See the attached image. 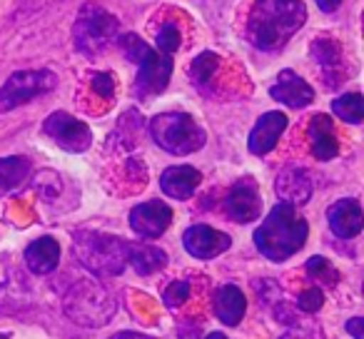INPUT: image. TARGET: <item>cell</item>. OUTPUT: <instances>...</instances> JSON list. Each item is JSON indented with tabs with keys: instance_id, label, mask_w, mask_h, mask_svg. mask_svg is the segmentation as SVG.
<instances>
[{
	"instance_id": "1",
	"label": "cell",
	"mask_w": 364,
	"mask_h": 339,
	"mask_svg": "<svg viewBox=\"0 0 364 339\" xmlns=\"http://www.w3.org/2000/svg\"><path fill=\"white\" fill-rule=\"evenodd\" d=\"M307 21L302 0H257L247 18V41L257 50L277 53Z\"/></svg>"
},
{
	"instance_id": "2",
	"label": "cell",
	"mask_w": 364,
	"mask_h": 339,
	"mask_svg": "<svg viewBox=\"0 0 364 339\" xmlns=\"http://www.w3.org/2000/svg\"><path fill=\"white\" fill-rule=\"evenodd\" d=\"M309 235L307 220L297 217L292 205L279 203L269 210L264 222L255 230V247L272 262H284L304 247Z\"/></svg>"
},
{
	"instance_id": "3",
	"label": "cell",
	"mask_w": 364,
	"mask_h": 339,
	"mask_svg": "<svg viewBox=\"0 0 364 339\" xmlns=\"http://www.w3.org/2000/svg\"><path fill=\"white\" fill-rule=\"evenodd\" d=\"M150 135L170 155H190L208 142L203 127L188 112H160L152 117Z\"/></svg>"
},
{
	"instance_id": "4",
	"label": "cell",
	"mask_w": 364,
	"mask_h": 339,
	"mask_svg": "<svg viewBox=\"0 0 364 339\" xmlns=\"http://www.w3.org/2000/svg\"><path fill=\"white\" fill-rule=\"evenodd\" d=\"M75 254L90 272L120 274L127 264V244L112 235L75 232Z\"/></svg>"
},
{
	"instance_id": "5",
	"label": "cell",
	"mask_w": 364,
	"mask_h": 339,
	"mask_svg": "<svg viewBox=\"0 0 364 339\" xmlns=\"http://www.w3.org/2000/svg\"><path fill=\"white\" fill-rule=\"evenodd\" d=\"M65 314L82 327H102L115 314V299L95 282H77L65 294Z\"/></svg>"
},
{
	"instance_id": "6",
	"label": "cell",
	"mask_w": 364,
	"mask_h": 339,
	"mask_svg": "<svg viewBox=\"0 0 364 339\" xmlns=\"http://www.w3.org/2000/svg\"><path fill=\"white\" fill-rule=\"evenodd\" d=\"M75 45L85 55H97L117 36V18L97 3H85L75 21Z\"/></svg>"
},
{
	"instance_id": "7",
	"label": "cell",
	"mask_w": 364,
	"mask_h": 339,
	"mask_svg": "<svg viewBox=\"0 0 364 339\" xmlns=\"http://www.w3.org/2000/svg\"><path fill=\"white\" fill-rule=\"evenodd\" d=\"M58 85V77L50 70H21L13 72L8 82L0 87V112L16 110L23 102L36 100Z\"/></svg>"
},
{
	"instance_id": "8",
	"label": "cell",
	"mask_w": 364,
	"mask_h": 339,
	"mask_svg": "<svg viewBox=\"0 0 364 339\" xmlns=\"http://www.w3.org/2000/svg\"><path fill=\"white\" fill-rule=\"evenodd\" d=\"M43 132L68 152H85L92 142L90 127L68 112H53L43 125Z\"/></svg>"
},
{
	"instance_id": "9",
	"label": "cell",
	"mask_w": 364,
	"mask_h": 339,
	"mask_svg": "<svg viewBox=\"0 0 364 339\" xmlns=\"http://www.w3.org/2000/svg\"><path fill=\"white\" fill-rule=\"evenodd\" d=\"M225 210H228L230 220L245 225L255 222L262 215V200H259V190L252 178H245L230 188L228 198H225Z\"/></svg>"
},
{
	"instance_id": "10",
	"label": "cell",
	"mask_w": 364,
	"mask_h": 339,
	"mask_svg": "<svg viewBox=\"0 0 364 339\" xmlns=\"http://www.w3.org/2000/svg\"><path fill=\"white\" fill-rule=\"evenodd\" d=\"M137 80H135V92L140 97H152L160 95L167 87L172 75V55L165 53H152L142 65H137Z\"/></svg>"
},
{
	"instance_id": "11",
	"label": "cell",
	"mask_w": 364,
	"mask_h": 339,
	"mask_svg": "<svg viewBox=\"0 0 364 339\" xmlns=\"http://www.w3.org/2000/svg\"><path fill=\"white\" fill-rule=\"evenodd\" d=\"M172 222V210L167 208L165 203H157V200H150L145 205H137L130 212V227L132 232H137L140 237L155 240L170 227Z\"/></svg>"
},
{
	"instance_id": "12",
	"label": "cell",
	"mask_w": 364,
	"mask_h": 339,
	"mask_svg": "<svg viewBox=\"0 0 364 339\" xmlns=\"http://www.w3.org/2000/svg\"><path fill=\"white\" fill-rule=\"evenodd\" d=\"M182 244L193 257L213 259L230 247V237L225 232H220V230L210 227V225H193L182 235Z\"/></svg>"
},
{
	"instance_id": "13",
	"label": "cell",
	"mask_w": 364,
	"mask_h": 339,
	"mask_svg": "<svg viewBox=\"0 0 364 339\" xmlns=\"http://www.w3.org/2000/svg\"><path fill=\"white\" fill-rule=\"evenodd\" d=\"M269 95L274 97L277 102H284L287 107H307L309 102L314 100V90L309 82H304L297 72L292 70H282L272 87H269Z\"/></svg>"
},
{
	"instance_id": "14",
	"label": "cell",
	"mask_w": 364,
	"mask_h": 339,
	"mask_svg": "<svg viewBox=\"0 0 364 339\" xmlns=\"http://www.w3.org/2000/svg\"><path fill=\"white\" fill-rule=\"evenodd\" d=\"M284 127H287V115H284V112H277V110L264 112L257 120V125L252 127V132H250V140H247L250 152H252V155H267V152L277 145Z\"/></svg>"
},
{
	"instance_id": "15",
	"label": "cell",
	"mask_w": 364,
	"mask_h": 339,
	"mask_svg": "<svg viewBox=\"0 0 364 339\" xmlns=\"http://www.w3.org/2000/svg\"><path fill=\"white\" fill-rule=\"evenodd\" d=\"M327 222H329V230H332L337 237L352 240L362 232V208H359V203L352 198L337 200V203L329 208Z\"/></svg>"
},
{
	"instance_id": "16",
	"label": "cell",
	"mask_w": 364,
	"mask_h": 339,
	"mask_svg": "<svg viewBox=\"0 0 364 339\" xmlns=\"http://www.w3.org/2000/svg\"><path fill=\"white\" fill-rule=\"evenodd\" d=\"M274 193H277V198L282 203L292 205V208L294 205H304L312 198V180L299 167H287L274 180Z\"/></svg>"
},
{
	"instance_id": "17",
	"label": "cell",
	"mask_w": 364,
	"mask_h": 339,
	"mask_svg": "<svg viewBox=\"0 0 364 339\" xmlns=\"http://www.w3.org/2000/svg\"><path fill=\"white\" fill-rule=\"evenodd\" d=\"M200 173L195 170V167L190 165H175V167H167L165 173H162L160 178V188L165 195H170V198L175 200H188L190 195L198 190L200 185Z\"/></svg>"
},
{
	"instance_id": "18",
	"label": "cell",
	"mask_w": 364,
	"mask_h": 339,
	"mask_svg": "<svg viewBox=\"0 0 364 339\" xmlns=\"http://www.w3.org/2000/svg\"><path fill=\"white\" fill-rule=\"evenodd\" d=\"M309 145H312V155L317 160H332L339 152V142L334 137L332 120L327 115H314L307 125Z\"/></svg>"
},
{
	"instance_id": "19",
	"label": "cell",
	"mask_w": 364,
	"mask_h": 339,
	"mask_svg": "<svg viewBox=\"0 0 364 339\" xmlns=\"http://www.w3.org/2000/svg\"><path fill=\"white\" fill-rule=\"evenodd\" d=\"M213 304H215V314H218V319L223 324H228V327L240 324V319L245 317V307H247L242 289L235 287V284H223V287L215 292Z\"/></svg>"
},
{
	"instance_id": "20",
	"label": "cell",
	"mask_w": 364,
	"mask_h": 339,
	"mask_svg": "<svg viewBox=\"0 0 364 339\" xmlns=\"http://www.w3.org/2000/svg\"><path fill=\"white\" fill-rule=\"evenodd\" d=\"M60 262V244L53 237H41L28 244L26 249V264L33 274H48Z\"/></svg>"
},
{
	"instance_id": "21",
	"label": "cell",
	"mask_w": 364,
	"mask_h": 339,
	"mask_svg": "<svg viewBox=\"0 0 364 339\" xmlns=\"http://www.w3.org/2000/svg\"><path fill=\"white\" fill-rule=\"evenodd\" d=\"M127 262L137 274H155L167 264V254L150 244H127Z\"/></svg>"
},
{
	"instance_id": "22",
	"label": "cell",
	"mask_w": 364,
	"mask_h": 339,
	"mask_svg": "<svg viewBox=\"0 0 364 339\" xmlns=\"http://www.w3.org/2000/svg\"><path fill=\"white\" fill-rule=\"evenodd\" d=\"M31 162L26 157H0V190H16L26 183Z\"/></svg>"
},
{
	"instance_id": "23",
	"label": "cell",
	"mask_w": 364,
	"mask_h": 339,
	"mask_svg": "<svg viewBox=\"0 0 364 339\" xmlns=\"http://www.w3.org/2000/svg\"><path fill=\"white\" fill-rule=\"evenodd\" d=\"M312 55H314V60H317V65L322 68L327 75L332 70H339V68H342V50H339L337 43L329 41V38H319V41H314Z\"/></svg>"
},
{
	"instance_id": "24",
	"label": "cell",
	"mask_w": 364,
	"mask_h": 339,
	"mask_svg": "<svg viewBox=\"0 0 364 339\" xmlns=\"http://www.w3.org/2000/svg\"><path fill=\"white\" fill-rule=\"evenodd\" d=\"M332 112L339 117V120L349 122V125H359L364 117V100L359 92H349V95H342L332 102Z\"/></svg>"
},
{
	"instance_id": "25",
	"label": "cell",
	"mask_w": 364,
	"mask_h": 339,
	"mask_svg": "<svg viewBox=\"0 0 364 339\" xmlns=\"http://www.w3.org/2000/svg\"><path fill=\"white\" fill-rule=\"evenodd\" d=\"M120 45H122V53H125V58L130 63H135V65H142V63H145L147 58L155 53L145 41H142L140 36H135V33H127V36H122L120 38Z\"/></svg>"
},
{
	"instance_id": "26",
	"label": "cell",
	"mask_w": 364,
	"mask_h": 339,
	"mask_svg": "<svg viewBox=\"0 0 364 339\" xmlns=\"http://www.w3.org/2000/svg\"><path fill=\"white\" fill-rule=\"evenodd\" d=\"M218 68H220V58L215 53H203V55L195 58L193 68H190V75H193V80L198 85H205V82H210V77L215 75Z\"/></svg>"
},
{
	"instance_id": "27",
	"label": "cell",
	"mask_w": 364,
	"mask_h": 339,
	"mask_svg": "<svg viewBox=\"0 0 364 339\" xmlns=\"http://www.w3.org/2000/svg\"><path fill=\"white\" fill-rule=\"evenodd\" d=\"M307 272H309V277L322 279V282H327V284H337V279H339L337 269H334L332 264H329V259H324V257H312V259H309Z\"/></svg>"
},
{
	"instance_id": "28",
	"label": "cell",
	"mask_w": 364,
	"mask_h": 339,
	"mask_svg": "<svg viewBox=\"0 0 364 339\" xmlns=\"http://www.w3.org/2000/svg\"><path fill=\"white\" fill-rule=\"evenodd\" d=\"M182 36H180V28L167 23L160 33H157V53H165V55H172V53L180 48Z\"/></svg>"
},
{
	"instance_id": "29",
	"label": "cell",
	"mask_w": 364,
	"mask_h": 339,
	"mask_svg": "<svg viewBox=\"0 0 364 339\" xmlns=\"http://www.w3.org/2000/svg\"><path fill=\"white\" fill-rule=\"evenodd\" d=\"M188 297H190L188 282H172V284H167L165 292H162V299H165L167 307H180V304H185Z\"/></svg>"
},
{
	"instance_id": "30",
	"label": "cell",
	"mask_w": 364,
	"mask_h": 339,
	"mask_svg": "<svg viewBox=\"0 0 364 339\" xmlns=\"http://www.w3.org/2000/svg\"><path fill=\"white\" fill-rule=\"evenodd\" d=\"M324 304V294L319 292V289H304L302 294H299V309L307 314H314L319 312Z\"/></svg>"
},
{
	"instance_id": "31",
	"label": "cell",
	"mask_w": 364,
	"mask_h": 339,
	"mask_svg": "<svg viewBox=\"0 0 364 339\" xmlns=\"http://www.w3.org/2000/svg\"><path fill=\"white\" fill-rule=\"evenodd\" d=\"M279 339H322L319 329L314 324H304V322H297L287 329Z\"/></svg>"
},
{
	"instance_id": "32",
	"label": "cell",
	"mask_w": 364,
	"mask_h": 339,
	"mask_svg": "<svg viewBox=\"0 0 364 339\" xmlns=\"http://www.w3.org/2000/svg\"><path fill=\"white\" fill-rule=\"evenodd\" d=\"M92 90L97 92L100 97H105V100H110L112 92H115V77L110 75V72H97L95 77H92Z\"/></svg>"
},
{
	"instance_id": "33",
	"label": "cell",
	"mask_w": 364,
	"mask_h": 339,
	"mask_svg": "<svg viewBox=\"0 0 364 339\" xmlns=\"http://www.w3.org/2000/svg\"><path fill=\"white\" fill-rule=\"evenodd\" d=\"M347 332L352 334L354 339H364V319L362 317L347 319Z\"/></svg>"
},
{
	"instance_id": "34",
	"label": "cell",
	"mask_w": 364,
	"mask_h": 339,
	"mask_svg": "<svg viewBox=\"0 0 364 339\" xmlns=\"http://www.w3.org/2000/svg\"><path fill=\"white\" fill-rule=\"evenodd\" d=\"M339 3H342V0H317L319 11H324V13H334L339 8Z\"/></svg>"
},
{
	"instance_id": "35",
	"label": "cell",
	"mask_w": 364,
	"mask_h": 339,
	"mask_svg": "<svg viewBox=\"0 0 364 339\" xmlns=\"http://www.w3.org/2000/svg\"><path fill=\"white\" fill-rule=\"evenodd\" d=\"M110 339H155V337H147V334H137V332H120Z\"/></svg>"
},
{
	"instance_id": "36",
	"label": "cell",
	"mask_w": 364,
	"mask_h": 339,
	"mask_svg": "<svg viewBox=\"0 0 364 339\" xmlns=\"http://www.w3.org/2000/svg\"><path fill=\"white\" fill-rule=\"evenodd\" d=\"M208 339H230V337H225V334H220V332H213Z\"/></svg>"
},
{
	"instance_id": "37",
	"label": "cell",
	"mask_w": 364,
	"mask_h": 339,
	"mask_svg": "<svg viewBox=\"0 0 364 339\" xmlns=\"http://www.w3.org/2000/svg\"><path fill=\"white\" fill-rule=\"evenodd\" d=\"M0 339H8V334H0Z\"/></svg>"
}]
</instances>
